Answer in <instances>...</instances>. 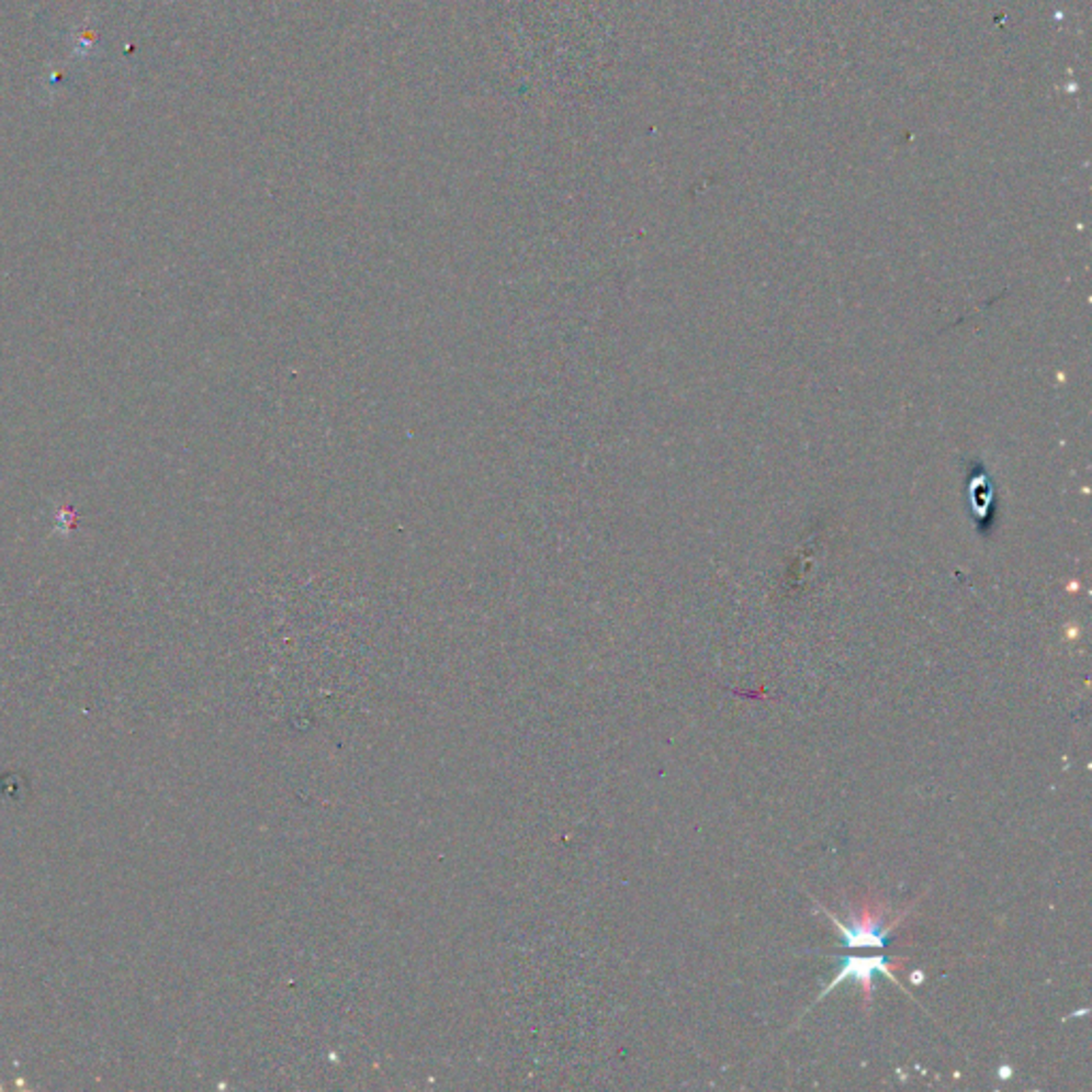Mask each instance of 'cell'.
<instances>
[{"instance_id": "7a4b0ae2", "label": "cell", "mask_w": 1092, "mask_h": 1092, "mask_svg": "<svg viewBox=\"0 0 1092 1092\" xmlns=\"http://www.w3.org/2000/svg\"><path fill=\"white\" fill-rule=\"evenodd\" d=\"M903 962H894V965H886V958L883 956H847L845 962H843V969L841 973L832 980L829 988L824 990V994L820 999H824L829 992H832L836 988V983H841L847 978H854L858 980V983L863 986V994H865V1005H870V994H873V976L875 973H881V976H888L890 980L897 981L894 978V971L901 967ZM899 983V981H897Z\"/></svg>"}, {"instance_id": "6da1fadb", "label": "cell", "mask_w": 1092, "mask_h": 1092, "mask_svg": "<svg viewBox=\"0 0 1092 1092\" xmlns=\"http://www.w3.org/2000/svg\"><path fill=\"white\" fill-rule=\"evenodd\" d=\"M820 909H824L829 913L834 928L841 931L845 947H883L888 933L899 924V922L890 924L888 928L883 926L886 904L877 903L875 899H868L867 903L860 907V911H852L849 913V924L836 920L826 907L820 904Z\"/></svg>"}, {"instance_id": "3957f363", "label": "cell", "mask_w": 1092, "mask_h": 1092, "mask_svg": "<svg viewBox=\"0 0 1092 1092\" xmlns=\"http://www.w3.org/2000/svg\"><path fill=\"white\" fill-rule=\"evenodd\" d=\"M920 980H922V978H920V976H917V971H915V976H911V981H913V983H920Z\"/></svg>"}]
</instances>
